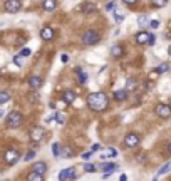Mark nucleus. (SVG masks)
Here are the masks:
<instances>
[{
  "label": "nucleus",
  "instance_id": "1",
  "mask_svg": "<svg viewBox=\"0 0 171 181\" xmlns=\"http://www.w3.org/2000/svg\"><path fill=\"white\" fill-rule=\"evenodd\" d=\"M107 104H109V97L104 92H92L87 97V106L96 112H102L107 107Z\"/></svg>",
  "mask_w": 171,
  "mask_h": 181
},
{
  "label": "nucleus",
  "instance_id": "2",
  "mask_svg": "<svg viewBox=\"0 0 171 181\" xmlns=\"http://www.w3.org/2000/svg\"><path fill=\"white\" fill-rule=\"evenodd\" d=\"M24 123V116L19 111H10L7 116V126L8 128H20Z\"/></svg>",
  "mask_w": 171,
  "mask_h": 181
},
{
  "label": "nucleus",
  "instance_id": "3",
  "mask_svg": "<svg viewBox=\"0 0 171 181\" xmlns=\"http://www.w3.org/2000/svg\"><path fill=\"white\" fill-rule=\"evenodd\" d=\"M99 40H101V35L96 30H86L84 35H82V44L84 45H96Z\"/></svg>",
  "mask_w": 171,
  "mask_h": 181
},
{
  "label": "nucleus",
  "instance_id": "4",
  "mask_svg": "<svg viewBox=\"0 0 171 181\" xmlns=\"http://www.w3.org/2000/svg\"><path fill=\"white\" fill-rule=\"evenodd\" d=\"M154 112H156V116L161 117V119H168L171 116V107L168 104H158L154 107Z\"/></svg>",
  "mask_w": 171,
  "mask_h": 181
},
{
  "label": "nucleus",
  "instance_id": "5",
  "mask_svg": "<svg viewBox=\"0 0 171 181\" xmlns=\"http://www.w3.org/2000/svg\"><path fill=\"white\" fill-rule=\"evenodd\" d=\"M44 134H45V129L40 128V126H34V128L30 129V133H29V136H30L32 141H35V143H39V141L44 139Z\"/></svg>",
  "mask_w": 171,
  "mask_h": 181
},
{
  "label": "nucleus",
  "instance_id": "6",
  "mask_svg": "<svg viewBox=\"0 0 171 181\" xmlns=\"http://www.w3.org/2000/svg\"><path fill=\"white\" fill-rule=\"evenodd\" d=\"M141 143V138H139V134H136V133H129V134H126V138H124V144L128 146V148H136Z\"/></svg>",
  "mask_w": 171,
  "mask_h": 181
},
{
  "label": "nucleus",
  "instance_id": "7",
  "mask_svg": "<svg viewBox=\"0 0 171 181\" xmlns=\"http://www.w3.org/2000/svg\"><path fill=\"white\" fill-rule=\"evenodd\" d=\"M19 159H20V153H19L17 149H8V151H5V163H7V164H15Z\"/></svg>",
  "mask_w": 171,
  "mask_h": 181
},
{
  "label": "nucleus",
  "instance_id": "8",
  "mask_svg": "<svg viewBox=\"0 0 171 181\" xmlns=\"http://www.w3.org/2000/svg\"><path fill=\"white\" fill-rule=\"evenodd\" d=\"M20 8H22L20 0H7V2H5V10L8 13H17Z\"/></svg>",
  "mask_w": 171,
  "mask_h": 181
},
{
  "label": "nucleus",
  "instance_id": "9",
  "mask_svg": "<svg viewBox=\"0 0 171 181\" xmlns=\"http://www.w3.org/2000/svg\"><path fill=\"white\" fill-rule=\"evenodd\" d=\"M76 178V168H66L59 173V181H69Z\"/></svg>",
  "mask_w": 171,
  "mask_h": 181
},
{
  "label": "nucleus",
  "instance_id": "10",
  "mask_svg": "<svg viewBox=\"0 0 171 181\" xmlns=\"http://www.w3.org/2000/svg\"><path fill=\"white\" fill-rule=\"evenodd\" d=\"M148 39H149V32L141 30V32L136 34L134 40H136V44H139V45H146V44H148Z\"/></svg>",
  "mask_w": 171,
  "mask_h": 181
},
{
  "label": "nucleus",
  "instance_id": "11",
  "mask_svg": "<svg viewBox=\"0 0 171 181\" xmlns=\"http://www.w3.org/2000/svg\"><path fill=\"white\" fill-rule=\"evenodd\" d=\"M40 37H42V40H52L56 37V32H54L52 27H44L40 30Z\"/></svg>",
  "mask_w": 171,
  "mask_h": 181
},
{
  "label": "nucleus",
  "instance_id": "12",
  "mask_svg": "<svg viewBox=\"0 0 171 181\" xmlns=\"http://www.w3.org/2000/svg\"><path fill=\"white\" fill-rule=\"evenodd\" d=\"M123 54H124V49H123V45L116 44V45H112V47H111V57L119 59V57H123Z\"/></svg>",
  "mask_w": 171,
  "mask_h": 181
},
{
  "label": "nucleus",
  "instance_id": "13",
  "mask_svg": "<svg viewBox=\"0 0 171 181\" xmlns=\"http://www.w3.org/2000/svg\"><path fill=\"white\" fill-rule=\"evenodd\" d=\"M32 171H35V173H40V174H45V173H47V164L44 163V161H39V163L32 164Z\"/></svg>",
  "mask_w": 171,
  "mask_h": 181
},
{
  "label": "nucleus",
  "instance_id": "14",
  "mask_svg": "<svg viewBox=\"0 0 171 181\" xmlns=\"http://www.w3.org/2000/svg\"><path fill=\"white\" fill-rule=\"evenodd\" d=\"M29 86L32 87V89H40V86H42V79L39 76H32V77H29Z\"/></svg>",
  "mask_w": 171,
  "mask_h": 181
},
{
  "label": "nucleus",
  "instance_id": "15",
  "mask_svg": "<svg viewBox=\"0 0 171 181\" xmlns=\"http://www.w3.org/2000/svg\"><path fill=\"white\" fill-rule=\"evenodd\" d=\"M62 101H64L66 104L74 102V101H76V92H74V91H66L64 94H62Z\"/></svg>",
  "mask_w": 171,
  "mask_h": 181
},
{
  "label": "nucleus",
  "instance_id": "16",
  "mask_svg": "<svg viewBox=\"0 0 171 181\" xmlns=\"http://www.w3.org/2000/svg\"><path fill=\"white\" fill-rule=\"evenodd\" d=\"M56 7H57V0H44L42 2V8L47 12H52Z\"/></svg>",
  "mask_w": 171,
  "mask_h": 181
},
{
  "label": "nucleus",
  "instance_id": "17",
  "mask_svg": "<svg viewBox=\"0 0 171 181\" xmlns=\"http://www.w3.org/2000/svg\"><path fill=\"white\" fill-rule=\"evenodd\" d=\"M94 10H96V3H92V2H84V5L81 7V12L84 13V15H87V13H91Z\"/></svg>",
  "mask_w": 171,
  "mask_h": 181
},
{
  "label": "nucleus",
  "instance_id": "18",
  "mask_svg": "<svg viewBox=\"0 0 171 181\" xmlns=\"http://www.w3.org/2000/svg\"><path fill=\"white\" fill-rule=\"evenodd\" d=\"M27 181H44V174L35 173V171H30L27 174Z\"/></svg>",
  "mask_w": 171,
  "mask_h": 181
},
{
  "label": "nucleus",
  "instance_id": "19",
  "mask_svg": "<svg viewBox=\"0 0 171 181\" xmlns=\"http://www.w3.org/2000/svg\"><path fill=\"white\" fill-rule=\"evenodd\" d=\"M126 97H128V91H126V89H121V91L114 92V99L116 101H124Z\"/></svg>",
  "mask_w": 171,
  "mask_h": 181
},
{
  "label": "nucleus",
  "instance_id": "20",
  "mask_svg": "<svg viewBox=\"0 0 171 181\" xmlns=\"http://www.w3.org/2000/svg\"><path fill=\"white\" fill-rule=\"evenodd\" d=\"M154 71L158 72V74H164V72H168V71H169V64H168V62H163V64H159Z\"/></svg>",
  "mask_w": 171,
  "mask_h": 181
},
{
  "label": "nucleus",
  "instance_id": "21",
  "mask_svg": "<svg viewBox=\"0 0 171 181\" xmlns=\"http://www.w3.org/2000/svg\"><path fill=\"white\" fill-rule=\"evenodd\" d=\"M101 168H102V171H104V173H109V174H111L112 171L116 169V163H106V164H102Z\"/></svg>",
  "mask_w": 171,
  "mask_h": 181
},
{
  "label": "nucleus",
  "instance_id": "22",
  "mask_svg": "<svg viewBox=\"0 0 171 181\" xmlns=\"http://www.w3.org/2000/svg\"><path fill=\"white\" fill-rule=\"evenodd\" d=\"M168 171H171V163H169V161H168V163H164V164H163V166H161V168L158 169V176H161V174H166Z\"/></svg>",
  "mask_w": 171,
  "mask_h": 181
},
{
  "label": "nucleus",
  "instance_id": "23",
  "mask_svg": "<svg viewBox=\"0 0 171 181\" xmlns=\"http://www.w3.org/2000/svg\"><path fill=\"white\" fill-rule=\"evenodd\" d=\"M166 3H168V0H151V7H154V8H161Z\"/></svg>",
  "mask_w": 171,
  "mask_h": 181
},
{
  "label": "nucleus",
  "instance_id": "24",
  "mask_svg": "<svg viewBox=\"0 0 171 181\" xmlns=\"http://www.w3.org/2000/svg\"><path fill=\"white\" fill-rule=\"evenodd\" d=\"M10 101V94L7 91H2L0 92V104H5V102Z\"/></svg>",
  "mask_w": 171,
  "mask_h": 181
},
{
  "label": "nucleus",
  "instance_id": "25",
  "mask_svg": "<svg viewBox=\"0 0 171 181\" xmlns=\"http://www.w3.org/2000/svg\"><path fill=\"white\" fill-rule=\"evenodd\" d=\"M116 156H118V151H116L114 148H109V149H107V153H106V154H102L101 158L104 159V158H116Z\"/></svg>",
  "mask_w": 171,
  "mask_h": 181
},
{
  "label": "nucleus",
  "instance_id": "26",
  "mask_svg": "<svg viewBox=\"0 0 171 181\" xmlns=\"http://www.w3.org/2000/svg\"><path fill=\"white\" fill-rule=\"evenodd\" d=\"M77 76H79V82H81V84H86V81H87L86 72L82 71V69H77Z\"/></svg>",
  "mask_w": 171,
  "mask_h": 181
},
{
  "label": "nucleus",
  "instance_id": "27",
  "mask_svg": "<svg viewBox=\"0 0 171 181\" xmlns=\"http://www.w3.org/2000/svg\"><path fill=\"white\" fill-rule=\"evenodd\" d=\"M52 154L56 156V158H59V156H61V146H59V143H54L52 144Z\"/></svg>",
  "mask_w": 171,
  "mask_h": 181
},
{
  "label": "nucleus",
  "instance_id": "28",
  "mask_svg": "<svg viewBox=\"0 0 171 181\" xmlns=\"http://www.w3.org/2000/svg\"><path fill=\"white\" fill-rule=\"evenodd\" d=\"M136 89V81L134 79H128L126 81V91H133Z\"/></svg>",
  "mask_w": 171,
  "mask_h": 181
},
{
  "label": "nucleus",
  "instance_id": "29",
  "mask_svg": "<svg viewBox=\"0 0 171 181\" xmlns=\"http://www.w3.org/2000/svg\"><path fill=\"white\" fill-rule=\"evenodd\" d=\"M84 171H86V173H94V171H97V168L94 164L87 163V164H84Z\"/></svg>",
  "mask_w": 171,
  "mask_h": 181
},
{
  "label": "nucleus",
  "instance_id": "30",
  "mask_svg": "<svg viewBox=\"0 0 171 181\" xmlns=\"http://www.w3.org/2000/svg\"><path fill=\"white\" fill-rule=\"evenodd\" d=\"M13 62H15V66H19V67H22L24 66V57L19 54V56H15L13 57Z\"/></svg>",
  "mask_w": 171,
  "mask_h": 181
},
{
  "label": "nucleus",
  "instance_id": "31",
  "mask_svg": "<svg viewBox=\"0 0 171 181\" xmlns=\"http://www.w3.org/2000/svg\"><path fill=\"white\" fill-rule=\"evenodd\" d=\"M56 121H57L59 124H64V121H66L64 114H62V112H56Z\"/></svg>",
  "mask_w": 171,
  "mask_h": 181
},
{
  "label": "nucleus",
  "instance_id": "32",
  "mask_svg": "<svg viewBox=\"0 0 171 181\" xmlns=\"http://www.w3.org/2000/svg\"><path fill=\"white\" fill-rule=\"evenodd\" d=\"M138 24H139L141 27H144V25H148V24H149V20H148V17H144V15H143V17H139V19H138Z\"/></svg>",
  "mask_w": 171,
  "mask_h": 181
},
{
  "label": "nucleus",
  "instance_id": "33",
  "mask_svg": "<svg viewBox=\"0 0 171 181\" xmlns=\"http://www.w3.org/2000/svg\"><path fill=\"white\" fill-rule=\"evenodd\" d=\"M154 42H156L154 34H149V39H148V44H146V45H154Z\"/></svg>",
  "mask_w": 171,
  "mask_h": 181
},
{
  "label": "nucleus",
  "instance_id": "34",
  "mask_svg": "<svg viewBox=\"0 0 171 181\" xmlns=\"http://www.w3.org/2000/svg\"><path fill=\"white\" fill-rule=\"evenodd\" d=\"M114 20H116V22H118V24H121V22H123V20H124V17H123V15H121V13H114Z\"/></svg>",
  "mask_w": 171,
  "mask_h": 181
},
{
  "label": "nucleus",
  "instance_id": "35",
  "mask_svg": "<svg viewBox=\"0 0 171 181\" xmlns=\"http://www.w3.org/2000/svg\"><path fill=\"white\" fill-rule=\"evenodd\" d=\"M20 56H22V57H29V56H30V49H22Z\"/></svg>",
  "mask_w": 171,
  "mask_h": 181
},
{
  "label": "nucleus",
  "instance_id": "36",
  "mask_svg": "<svg viewBox=\"0 0 171 181\" xmlns=\"http://www.w3.org/2000/svg\"><path fill=\"white\" fill-rule=\"evenodd\" d=\"M149 27H151V29H158V27H159V22H158V20H151V22H149Z\"/></svg>",
  "mask_w": 171,
  "mask_h": 181
},
{
  "label": "nucleus",
  "instance_id": "37",
  "mask_svg": "<svg viewBox=\"0 0 171 181\" xmlns=\"http://www.w3.org/2000/svg\"><path fill=\"white\" fill-rule=\"evenodd\" d=\"M71 151H72V149L69 148V146H67V148L64 149V156H66V158H71V156H72V153H71Z\"/></svg>",
  "mask_w": 171,
  "mask_h": 181
},
{
  "label": "nucleus",
  "instance_id": "38",
  "mask_svg": "<svg viewBox=\"0 0 171 181\" xmlns=\"http://www.w3.org/2000/svg\"><path fill=\"white\" fill-rule=\"evenodd\" d=\"M91 156H92V151H87V153H82L81 158H82V159H89Z\"/></svg>",
  "mask_w": 171,
  "mask_h": 181
},
{
  "label": "nucleus",
  "instance_id": "39",
  "mask_svg": "<svg viewBox=\"0 0 171 181\" xmlns=\"http://www.w3.org/2000/svg\"><path fill=\"white\" fill-rule=\"evenodd\" d=\"M34 156H35V151H30L29 154H25V161H30V159L34 158Z\"/></svg>",
  "mask_w": 171,
  "mask_h": 181
},
{
  "label": "nucleus",
  "instance_id": "40",
  "mask_svg": "<svg viewBox=\"0 0 171 181\" xmlns=\"http://www.w3.org/2000/svg\"><path fill=\"white\" fill-rule=\"evenodd\" d=\"M61 61L64 62V64H67V62H69V56H67V54H62V56H61Z\"/></svg>",
  "mask_w": 171,
  "mask_h": 181
},
{
  "label": "nucleus",
  "instance_id": "41",
  "mask_svg": "<svg viewBox=\"0 0 171 181\" xmlns=\"http://www.w3.org/2000/svg\"><path fill=\"white\" fill-rule=\"evenodd\" d=\"M114 7H116V3H114V2H109V3L106 5V10H112Z\"/></svg>",
  "mask_w": 171,
  "mask_h": 181
},
{
  "label": "nucleus",
  "instance_id": "42",
  "mask_svg": "<svg viewBox=\"0 0 171 181\" xmlns=\"http://www.w3.org/2000/svg\"><path fill=\"white\" fill-rule=\"evenodd\" d=\"M123 2L126 3V5H134V3L138 2V0H123Z\"/></svg>",
  "mask_w": 171,
  "mask_h": 181
},
{
  "label": "nucleus",
  "instance_id": "43",
  "mask_svg": "<svg viewBox=\"0 0 171 181\" xmlns=\"http://www.w3.org/2000/svg\"><path fill=\"white\" fill-rule=\"evenodd\" d=\"M158 76H159V74H158V72L154 71V72H151V74H149V79H151V81H154V79H156V77H158Z\"/></svg>",
  "mask_w": 171,
  "mask_h": 181
},
{
  "label": "nucleus",
  "instance_id": "44",
  "mask_svg": "<svg viewBox=\"0 0 171 181\" xmlns=\"http://www.w3.org/2000/svg\"><path fill=\"white\" fill-rule=\"evenodd\" d=\"M101 148V144H92V148H91V151H92V153H94V151H97V149H99Z\"/></svg>",
  "mask_w": 171,
  "mask_h": 181
},
{
  "label": "nucleus",
  "instance_id": "45",
  "mask_svg": "<svg viewBox=\"0 0 171 181\" xmlns=\"http://www.w3.org/2000/svg\"><path fill=\"white\" fill-rule=\"evenodd\" d=\"M119 181H128V176H126V174H121V176H119Z\"/></svg>",
  "mask_w": 171,
  "mask_h": 181
},
{
  "label": "nucleus",
  "instance_id": "46",
  "mask_svg": "<svg viewBox=\"0 0 171 181\" xmlns=\"http://www.w3.org/2000/svg\"><path fill=\"white\" fill-rule=\"evenodd\" d=\"M166 151H168V154H171V143H169L168 146H166Z\"/></svg>",
  "mask_w": 171,
  "mask_h": 181
},
{
  "label": "nucleus",
  "instance_id": "47",
  "mask_svg": "<svg viewBox=\"0 0 171 181\" xmlns=\"http://www.w3.org/2000/svg\"><path fill=\"white\" fill-rule=\"evenodd\" d=\"M168 54H169V56H171V45L168 47Z\"/></svg>",
  "mask_w": 171,
  "mask_h": 181
},
{
  "label": "nucleus",
  "instance_id": "48",
  "mask_svg": "<svg viewBox=\"0 0 171 181\" xmlns=\"http://www.w3.org/2000/svg\"><path fill=\"white\" fill-rule=\"evenodd\" d=\"M2 116H3V111H2V109H0V117H2Z\"/></svg>",
  "mask_w": 171,
  "mask_h": 181
},
{
  "label": "nucleus",
  "instance_id": "49",
  "mask_svg": "<svg viewBox=\"0 0 171 181\" xmlns=\"http://www.w3.org/2000/svg\"><path fill=\"white\" fill-rule=\"evenodd\" d=\"M168 37H169V39H171V32H169V34H168Z\"/></svg>",
  "mask_w": 171,
  "mask_h": 181
},
{
  "label": "nucleus",
  "instance_id": "50",
  "mask_svg": "<svg viewBox=\"0 0 171 181\" xmlns=\"http://www.w3.org/2000/svg\"><path fill=\"white\" fill-rule=\"evenodd\" d=\"M169 107H171V104H169Z\"/></svg>",
  "mask_w": 171,
  "mask_h": 181
}]
</instances>
